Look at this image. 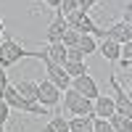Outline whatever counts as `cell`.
<instances>
[{
	"label": "cell",
	"mask_w": 132,
	"mask_h": 132,
	"mask_svg": "<svg viewBox=\"0 0 132 132\" xmlns=\"http://www.w3.org/2000/svg\"><path fill=\"white\" fill-rule=\"evenodd\" d=\"M77 42H79V32L71 29V27H66L63 35H61V45L63 48H77Z\"/></svg>",
	"instance_id": "d6986e66"
},
{
	"label": "cell",
	"mask_w": 132,
	"mask_h": 132,
	"mask_svg": "<svg viewBox=\"0 0 132 132\" xmlns=\"http://www.w3.org/2000/svg\"><path fill=\"white\" fill-rule=\"evenodd\" d=\"M0 35H3V19H0Z\"/></svg>",
	"instance_id": "f1b7e54d"
},
{
	"label": "cell",
	"mask_w": 132,
	"mask_h": 132,
	"mask_svg": "<svg viewBox=\"0 0 132 132\" xmlns=\"http://www.w3.org/2000/svg\"><path fill=\"white\" fill-rule=\"evenodd\" d=\"M42 132H69V119H63V116L50 119V122L42 127Z\"/></svg>",
	"instance_id": "ac0fdd59"
},
{
	"label": "cell",
	"mask_w": 132,
	"mask_h": 132,
	"mask_svg": "<svg viewBox=\"0 0 132 132\" xmlns=\"http://www.w3.org/2000/svg\"><path fill=\"white\" fill-rule=\"evenodd\" d=\"M27 56L35 58V56H37V50H27V48H21L16 40H0V66H3V69L13 66L16 61L27 58Z\"/></svg>",
	"instance_id": "7a4b0ae2"
},
{
	"label": "cell",
	"mask_w": 132,
	"mask_h": 132,
	"mask_svg": "<svg viewBox=\"0 0 132 132\" xmlns=\"http://www.w3.org/2000/svg\"><path fill=\"white\" fill-rule=\"evenodd\" d=\"M5 87H8V77H5V69H3V66H0V98H3Z\"/></svg>",
	"instance_id": "484cf974"
},
{
	"label": "cell",
	"mask_w": 132,
	"mask_h": 132,
	"mask_svg": "<svg viewBox=\"0 0 132 132\" xmlns=\"http://www.w3.org/2000/svg\"><path fill=\"white\" fill-rule=\"evenodd\" d=\"M37 103L42 108H56L61 103V90H58L56 85H50L48 79L37 82Z\"/></svg>",
	"instance_id": "8992f818"
},
{
	"label": "cell",
	"mask_w": 132,
	"mask_h": 132,
	"mask_svg": "<svg viewBox=\"0 0 132 132\" xmlns=\"http://www.w3.org/2000/svg\"><path fill=\"white\" fill-rule=\"evenodd\" d=\"M3 101H5V106L8 108H16V111H27V114H45V108H42L37 101H27V98H21L19 93H16V87L13 85H8L5 87V93H3Z\"/></svg>",
	"instance_id": "3957f363"
},
{
	"label": "cell",
	"mask_w": 132,
	"mask_h": 132,
	"mask_svg": "<svg viewBox=\"0 0 132 132\" xmlns=\"http://www.w3.org/2000/svg\"><path fill=\"white\" fill-rule=\"evenodd\" d=\"M8 116H11V108L5 106V101H3V98H0V127L8 122Z\"/></svg>",
	"instance_id": "cb8c5ba5"
},
{
	"label": "cell",
	"mask_w": 132,
	"mask_h": 132,
	"mask_svg": "<svg viewBox=\"0 0 132 132\" xmlns=\"http://www.w3.org/2000/svg\"><path fill=\"white\" fill-rule=\"evenodd\" d=\"M111 87H114V108H116V114H122V116H132V101H129V95L127 90H122V85H119L116 77H111Z\"/></svg>",
	"instance_id": "ba28073f"
},
{
	"label": "cell",
	"mask_w": 132,
	"mask_h": 132,
	"mask_svg": "<svg viewBox=\"0 0 132 132\" xmlns=\"http://www.w3.org/2000/svg\"><path fill=\"white\" fill-rule=\"evenodd\" d=\"M98 3H101V0H77V8H79V11H85V13H87V11H90L93 5H98Z\"/></svg>",
	"instance_id": "d4e9b609"
},
{
	"label": "cell",
	"mask_w": 132,
	"mask_h": 132,
	"mask_svg": "<svg viewBox=\"0 0 132 132\" xmlns=\"http://www.w3.org/2000/svg\"><path fill=\"white\" fill-rule=\"evenodd\" d=\"M63 29H66V21L61 13H56V19L50 21V27L45 32V37H48V45H53V42H61V35H63Z\"/></svg>",
	"instance_id": "8fae6325"
},
{
	"label": "cell",
	"mask_w": 132,
	"mask_h": 132,
	"mask_svg": "<svg viewBox=\"0 0 132 132\" xmlns=\"http://www.w3.org/2000/svg\"><path fill=\"white\" fill-rule=\"evenodd\" d=\"M61 69H63L66 74H69L71 79H74V77H82V74H87V66H85V63H77V61H66V63L61 66Z\"/></svg>",
	"instance_id": "ffe728a7"
},
{
	"label": "cell",
	"mask_w": 132,
	"mask_h": 132,
	"mask_svg": "<svg viewBox=\"0 0 132 132\" xmlns=\"http://www.w3.org/2000/svg\"><path fill=\"white\" fill-rule=\"evenodd\" d=\"M98 50H101V56H103L106 61H111V63L122 58V56H119V45H116V42H111V40H101Z\"/></svg>",
	"instance_id": "5bb4252c"
},
{
	"label": "cell",
	"mask_w": 132,
	"mask_h": 132,
	"mask_svg": "<svg viewBox=\"0 0 132 132\" xmlns=\"http://www.w3.org/2000/svg\"><path fill=\"white\" fill-rule=\"evenodd\" d=\"M61 95H63V108H66V111H71L74 116H93V101L77 95L71 87H69V90H63Z\"/></svg>",
	"instance_id": "277c9868"
},
{
	"label": "cell",
	"mask_w": 132,
	"mask_h": 132,
	"mask_svg": "<svg viewBox=\"0 0 132 132\" xmlns=\"http://www.w3.org/2000/svg\"><path fill=\"white\" fill-rule=\"evenodd\" d=\"M42 56H45L50 63L63 66V63H66V48L61 45V42H53V45H48L45 50H42Z\"/></svg>",
	"instance_id": "7c38bea8"
},
{
	"label": "cell",
	"mask_w": 132,
	"mask_h": 132,
	"mask_svg": "<svg viewBox=\"0 0 132 132\" xmlns=\"http://www.w3.org/2000/svg\"><path fill=\"white\" fill-rule=\"evenodd\" d=\"M103 40H111L116 45H124V42H132V27L124 24V21H116L108 29H103Z\"/></svg>",
	"instance_id": "9c48e42d"
},
{
	"label": "cell",
	"mask_w": 132,
	"mask_h": 132,
	"mask_svg": "<svg viewBox=\"0 0 132 132\" xmlns=\"http://www.w3.org/2000/svg\"><path fill=\"white\" fill-rule=\"evenodd\" d=\"M13 87H16V93H19L21 98H27V101H37V82H35V79H21V82H16Z\"/></svg>",
	"instance_id": "4fadbf2b"
},
{
	"label": "cell",
	"mask_w": 132,
	"mask_h": 132,
	"mask_svg": "<svg viewBox=\"0 0 132 132\" xmlns=\"http://www.w3.org/2000/svg\"><path fill=\"white\" fill-rule=\"evenodd\" d=\"M66 61H77V63H85V56L77 48H66Z\"/></svg>",
	"instance_id": "603a6c76"
},
{
	"label": "cell",
	"mask_w": 132,
	"mask_h": 132,
	"mask_svg": "<svg viewBox=\"0 0 132 132\" xmlns=\"http://www.w3.org/2000/svg\"><path fill=\"white\" fill-rule=\"evenodd\" d=\"M108 124L114 127V132H132V116H122V114H111Z\"/></svg>",
	"instance_id": "9a60e30c"
},
{
	"label": "cell",
	"mask_w": 132,
	"mask_h": 132,
	"mask_svg": "<svg viewBox=\"0 0 132 132\" xmlns=\"http://www.w3.org/2000/svg\"><path fill=\"white\" fill-rule=\"evenodd\" d=\"M77 50H79L82 56H90V53H95V50H98V42H95V37H90V35H79Z\"/></svg>",
	"instance_id": "e0dca14e"
},
{
	"label": "cell",
	"mask_w": 132,
	"mask_h": 132,
	"mask_svg": "<svg viewBox=\"0 0 132 132\" xmlns=\"http://www.w3.org/2000/svg\"><path fill=\"white\" fill-rule=\"evenodd\" d=\"M71 11H77V0H61L58 13H61V16H66V13H71Z\"/></svg>",
	"instance_id": "7402d4cb"
},
{
	"label": "cell",
	"mask_w": 132,
	"mask_h": 132,
	"mask_svg": "<svg viewBox=\"0 0 132 132\" xmlns=\"http://www.w3.org/2000/svg\"><path fill=\"white\" fill-rule=\"evenodd\" d=\"M129 19H132V11H129V8H124V24H129Z\"/></svg>",
	"instance_id": "83f0119b"
},
{
	"label": "cell",
	"mask_w": 132,
	"mask_h": 132,
	"mask_svg": "<svg viewBox=\"0 0 132 132\" xmlns=\"http://www.w3.org/2000/svg\"><path fill=\"white\" fill-rule=\"evenodd\" d=\"M93 132H114V127L108 124V119H95L93 116Z\"/></svg>",
	"instance_id": "44dd1931"
},
{
	"label": "cell",
	"mask_w": 132,
	"mask_h": 132,
	"mask_svg": "<svg viewBox=\"0 0 132 132\" xmlns=\"http://www.w3.org/2000/svg\"><path fill=\"white\" fill-rule=\"evenodd\" d=\"M111 114H116L114 101H111L108 95H98L95 101H93V116H95V119H108Z\"/></svg>",
	"instance_id": "30bf717a"
},
{
	"label": "cell",
	"mask_w": 132,
	"mask_h": 132,
	"mask_svg": "<svg viewBox=\"0 0 132 132\" xmlns=\"http://www.w3.org/2000/svg\"><path fill=\"white\" fill-rule=\"evenodd\" d=\"M63 21H66V27H71V29H77L79 35H90V37H103V29L101 27H95V21L85 13V11H71V13H66L63 16Z\"/></svg>",
	"instance_id": "6da1fadb"
},
{
	"label": "cell",
	"mask_w": 132,
	"mask_h": 132,
	"mask_svg": "<svg viewBox=\"0 0 132 132\" xmlns=\"http://www.w3.org/2000/svg\"><path fill=\"white\" fill-rule=\"evenodd\" d=\"M69 132H93V116H74V119H69Z\"/></svg>",
	"instance_id": "2e32d148"
},
{
	"label": "cell",
	"mask_w": 132,
	"mask_h": 132,
	"mask_svg": "<svg viewBox=\"0 0 132 132\" xmlns=\"http://www.w3.org/2000/svg\"><path fill=\"white\" fill-rule=\"evenodd\" d=\"M69 87L77 93V95H82V98H87V101H95L98 95V82L93 79L90 74H82V77H74V79L69 82Z\"/></svg>",
	"instance_id": "52a82bcc"
},
{
	"label": "cell",
	"mask_w": 132,
	"mask_h": 132,
	"mask_svg": "<svg viewBox=\"0 0 132 132\" xmlns=\"http://www.w3.org/2000/svg\"><path fill=\"white\" fill-rule=\"evenodd\" d=\"M0 132H5V129H0Z\"/></svg>",
	"instance_id": "f546056e"
},
{
	"label": "cell",
	"mask_w": 132,
	"mask_h": 132,
	"mask_svg": "<svg viewBox=\"0 0 132 132\" xmlns=\"http://www.w3.org/2000/svg\"><path fill=\"white\" fill-rule=\"evenodd\" d=\"M35 58H42V61H45V71H48V82H50V85H56L61 93H63V90H69V82H71V77L66 74V71L61 69V66L50 63L45 56H42V50H37V56H35Z\"/></svg>",
	"instance_id": "5b68a950"
},
{
	"label": "cell",
	"mask_w": 132,
	"mask_h": 132,
	"mask_svg": "<svg viewBox=\"0 0 132 132\" xmlns=\"http://www.w3.org/2000/svg\"><path fill=\"white\" fill-rule=\"evenodd\" d=\"M45 3H48L50 8H56V11H58V5H61V0H45Z\"/></svg>",
	"instance_id": "4316f807"
}]
</instances>
